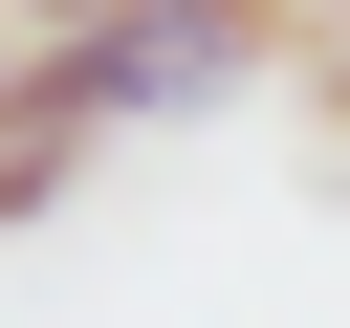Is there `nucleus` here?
<instances>
[{
	"label": "nucleus",
	"mask_w": 350,
	"mask_h": 328,
	"mask_svg": "<svg viewBox=\"0 0 350 328\" xmlns=\"http://www.w3.org/2000/svg\"><path fill=\"white\" fill-rule=\"evenodd\" d=\"M262 66H284V0H109L22 66V109L109 153V131H175V109H241Z\"/></svg>",
	"instance_id": "nucleus-1"
},
{
	"label": "nucleus",
	"mask_w": 350,
	"mask_h": 328,
	"mask_svg": "<svg viewBox=\"0 0 350 328\" xmlns=\"http://www.w3.org/2000/svg\"><path fill=\"white\" fill-rule=\"evenodd\" d=\"M66 175H88V131H44V109H0V241H22V219H44Z\"/></svg>",
	"instance_id": "nucleus-2"
},
{
	"label": "nucleus",
	"mask_w": 350,
	"mask_h": 328,
	"mask_svg": "<svg viewBox=\"0 0 350 328\" xmlns=\"http://www.w3.org/2000/svg\"><path fill=\"white\" fill-rule=\"evenodd\" d=\"M0 22H22V44H66V22H109V0H0Z\"/></svg>",
	"instance_id": "nucleus-3"
},
{
	"label": "nucleus",
	"mask_w": 350,
	"mask_h": 328,
	"mask_svg": "<svg viewBox=\"0 0 350 328\" xmlns=\"http://www.w3.org/2000/svg\"><path fill=\"white\" fill-rule=\"evenodd\" d=\"M22 66H44V44H22V22H0V109H22Z\"/></svg>",
	"instance_id": "nucleus-4"
}]
</instances>
